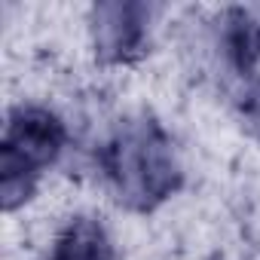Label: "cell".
Segmentation results:
<instances>
[{
	"instance_id": "1",
	"label": "cell",
	"mask_w": 260,
	"mask_h": 260,
	"mask_svg": "<svg viewBox=\"0 0 260 260\" xmlns=\"http://www.w3.org/2000/svg\"><path fill=\"white\" fill-rule=\"evenodd\" d=\"M58 147V125L46 113H28L10 128L7 141V175L25 172V166L52 159Z\"/></svg>"
},
{
	"instance_id": "2",
	"label": "cell",
	"mask_w": 260,
	"mask_h": 260,
	"mask_svg": "<svg viewBox=\"0 0 260 260\" xmlns=\"http://www.w3.org/2000/svg\"><path fill=\"white\" fill-rule=\"evenodd\" d=\"M58 260H107V248H104L101 233L95 226L74 230L58 251Z\"/></svg>"
}]
</instances>
